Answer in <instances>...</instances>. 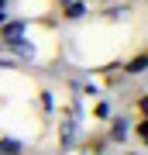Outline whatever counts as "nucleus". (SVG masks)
Segmentation results:
<instances>
[{"instance_id": "f03ea898", "label": "nucleus", "mask_w": 148, "mask_h": 155, "mask_svg": "<svg viewBox=\"0 0 148 155\" xmlns=\"http://www.w3.org/2000/svg\"><path fill=\"white\" fill-rule=\"evenodd\" d=\"M72 138H76V121H72V117H66V124H62V148H69Z\"/></svg>"}, {"instance_id": "0eeeda50", "label": "nucleus", "mask_w": 148, "mask_h": 155, "mask_svg": "<svg viewBox=\"0 0 148 155\" xmlns=\"http://www.w3.org/2000/svg\"><path fill=\"white\" fill-rule=\"evenodd\" d=\"M138 134H141V138L148 141V117H145V121H141V124H138Z\"/></svg>"}, {"instance_id": "423d86ee", "label": "nucleus", "mask_w": 148, "mask_h": 155, "mask_svg": "<svg viewBox=\"0 0 148 155\" xmlns=\"http://www.w3.org/2000/svg\"><path fill=\"white\" fill-rule=\"evenodd\" d=\"M66 14H69V17H83V14H86V7H83V4H69Z\"/></svg>"}, {"instance_id": "39448f33", "label": "nucleus", "mask_w": 148, "mask_h": 155, "mask_svg": "<svg viewBox=\"0 0 148 155\" xmlns=\"http://www.w3.org/2000/svg\"><path fill=\"white\" fill-rule=\"evenodd\" d=\"M110 134H114V138H117V141H121V138H124V134H127V124L121 121V117H117V121H114V127H110Z\"/></svg>"}, {"instance_id": "9b49d317", "label": "nucleus", "mask_w": 148, "mask_h": 155, "mask_svg": "<svg viewBox=\"0 0 148 155\" xmlns=\"http://www.w3.org/2000/svg\"><path fill=\"white\" fill-rule=\"evenodd\" d=\"M0 7H4V0H0Z\"/></svg>"}, {"instance_id": "1a4fd4ad", "label": "nucleus", "mask_w": 148, "mask_h": 155, "mask_svg": "<svg viewBox=\"0 0 148 155\" xmlns=\"http://www.w3.org/2000/svg\"><path fill=\"white\" fill-rule=\"evenodd\" d=\"M4 21H7V14H4V11H0V24H4Z\"/></svg>"}, {"instance_id": "20e7f679", "label": "nucleus", "mask_w": 148, "mask_h": 155, "mask_svg": "<svg viewBox=\"0 0 148 155\" xmlns=\"http://www.w3.org/2000/svg\"><path fill=\"white\" fill-rule=\"evenodd\" d=\"M145 69H148V55H138L131 66H127V72H145Z\"/></svg>"}, {"instance_id": "f257e3e1", "label": "nucleus", "mask_w": 148, "mask_h": 155, "mask_svg": "<svg viewBox=\"0 0 148 155\" xmlns=\"http://www.w3.org/2000/svg\"><path fill=\"white\" fill-rule=\"evenodd\" d=\"M24 28H28L24 21H4V31H0V38H4V45H14V41H21Z\"/></svg>"}, {"instance_id": "7ed1b4c3", "label": "nucleus", "mask_w": 148, "mask_h": 155, "mask_svg": "<svg viewBox=\"0 0 148 155\" xmlns=\"http://www.w3.org/2000/svg\"><path fill=\"white\" fill-rule=\"evenodd\" d=\"M0 155H21V141L17 138H0Z\"/></svg>"}, {"instance_id": "9d476101", "label": "nucleus", "mask_w": 148, "mask_h": 155, "mask_svg": "<svg viewBox=\"0 0 148 155\" xmlns=\"http://www.w3.org/2000/svg\"><path fill=\"white\" fill-rule=\"evenodd\" d=\"M4 66H11V62H4V59H0V69H4Z\"/></svg>"}, {"instance_id": "6e6552de", "label": "nucleus", "mask_w": 148, "mask_h": 155, "mask_svg": "<svg viewBox=\"0 0 148 155\" xmlns=\"http://www.w3.org/2000/svg\"><path fill=\"white\" fill-rule=\"evenodd\" d=\"M141 110H145V114H148V97H141Z\"/></svg>"}]
</instances>
